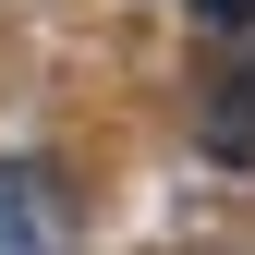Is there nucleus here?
Wrapping results in <instances>:
<instances>
[{"label": "nucleus", "mask_w": 255, "mask_h": 255, "mask_svg": "<svg viewBox=\"0 0 255 255\" xmlns=\"http://www.w3.org/2000/svg\"><path fill=\"white\" fill-rule=\"evenodd\" d=\"M49 231H61V182L12 158V170H0V243H49Z\"/></svg>", "instance_id": "1"}]
</instances>
